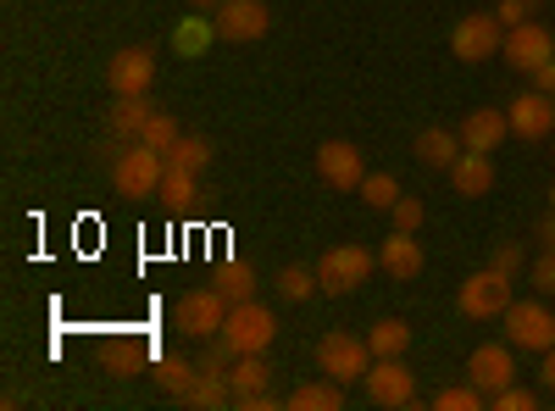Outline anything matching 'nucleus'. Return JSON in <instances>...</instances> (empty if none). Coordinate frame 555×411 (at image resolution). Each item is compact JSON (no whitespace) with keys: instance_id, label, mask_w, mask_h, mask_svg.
<instances>
[{"instance_id":"nucleus-22","label":"nucleus","mask_w":555,"mask_h":411,"mask_svg":"<svg viewBox=\"0 0 555 411\" xmlns=\"http://www.w3.org/2000/svg\"><path fill=\"white\" fill-rule=\"evenodd\" d=\"M139 361H145V339H139V334H112V339L101 345V368H106L112 378L139 373Z\"/></svg>"},{"instance_id":"nucleus-34","label":"nucleus","mask_w":555,"mask_h":411,"mask_svg":"<svg viewBox=\"0 0 555 411\" xmlns=\"http://www.w3.org/2000/svg\"><path fill=\"white\" fill-rule=\"evenodd\" d=\"M317 290H322L317 272H306V267H284V272H278V295H284V300H306Z\"/></svg>"},{"instance_id":"nucleus-9","label":"nucleus","mask_w":555,"mask_h":411,"mask_svg":"<svg viewBox=\"0 0 555 411\" xmlns=\"http://www.w3.org/2000/svg\"><path fill=\"white\" fill-rule=\"evenodd\" d=\"M500 44H505V23L494 12H473V17H461L455 34H450V51L455 62H489L500 56Z\"/></svg>"},{"instance_id":"nucleus-8","label":"nucleus","mask_w":555,"mask_h":411,"mask_svg":"<svg viewBox=\"0 0 555 411\" xmlns=\"http://www.w3.org/2000/svg\"><path fill=\"white\" fill-rule=\"evenodd\" d=\"M361 389H366L373 406H411L416 400V373L405 368V356H373Z\"/></svg>"},{"instance_id":"nucleus-27","label":"nucleus","mask_w":555,"mask_h":411,"mask_svg":"<svg viewBox=\"0 0 555 411\" xmlns=\"http://www.w3.org/2000/svg\"><path fill=\"white\" fill-rule=\"evenodd\" d=\"M190 406H201V411H217V406H228L234 400V389H228V373H211V368H201V378H195V389L183 395Z\"/></svg>"},{"instance_id":"nucleus-21","label":"nucleus","mask_w":555,"mask_h":411,"mask_svg":"<svg viewBox=\"0 0 555 411\" xmlns=\"http://www.w3.org/2000/svg\"><path fill=\"white\" fill-rule=\"evenodd\" d=\"M416 162H423V167H455V156L461 151H467V145H461V133H444V128H423V133H416Z\"/></svg>"},{"instance_id":"nucleus-23","label":"nucleus","mask_w":555,"mask_h":411,"mask_svg":"<svg viewBox=\"0 0 555 411\" xmlns=\"http://www.w3.org/2000/svg\"><path fill=\"white\" fill-rule=\"evenodd\" d=\"M195 195H201V172H195V167L167 162V172H162V201H167L172 211H190V206H195Z\"/></svg>"},{"instance_id":"nucleus-35","label":"nucleus","mask_w":555,"mask_h":411,"mask_svg":"<svg viewBox=\"0 0 555 411\" xmlns=\"http://www.w3.org/2000/svg\"><path fill=\"white\" fill-rule=\"evenodd\" d=\"M489 406H500V411H539V389H528V384H505L500 395H489Z\"/></svg>"},{"instance_id":"nucleus-10","label":"nucleus","mask_w":555,"mask_h":411,"mask_svg":"<svg viewBox=\"0 0 555 411\" xmlns=\"http://www.w3.org/2000/svg\"><path fill=\"white\" fill-rule=\"evenodd\" d=\"M500 56L512 62L517 73H533V67H544V62H555V34L544 28V23H517V28H505V44H500Z\"/></svg>"},{"instance_id":"nucleus-4","label":"nucleus","mask_w":555,"mask_h":411,"mask_svg":"<svg viewBox=\"0 0 555 411\" xmlns=\"http://www.w3.org/2000/svg\"><path fill=\"white\" fill-rule=\"evenodd\" d=\"M222 339L234 345L240 356H267L272 339H278V317H272V306H261V300H240L234 311H228V323H222Z\"/></svg>"},{"instance_id":"nucleus-31","label":"nucleus","mask_w":555,"mask_h":411,"mask_svg":"<svg viewBox=\"0 0 555 411\" xmlns=\"http://www.w3.org/2000/svg\"><path fill=\"white\" fill-rule=\"evenodd\" d=\"M356 195H361L366 206H373V211H389V206L400 201V184H395V172H366Z\"/></svg>"},{"instance_id":"nucleus-42","label":"nucleus","mask_w":555,"mask_h":411,"mask_svg":"<svg viewBox=\"0 0 555 411\" xmlns=\"http://www.w3.org/2000/svg\"><path fill=\"white\" fill-rule=\"evenodd\" d=\"M539 245H544V251H555V211L539 222Z\"/></svg>"},{"instance_id":"nucleus-30","label":"nucleus","mask_w":555,"mask_h":411,"mask_svg":"<svg viewBox=\"0 0 555 411\" xmlns=\"http://www.w3.org/2000/svg\"><path fill=\"white\" fill-rule=\"evenodd\" d=\"M139 145H151V151H162V156H167V151L178 145V123H172V112H162V106H156V112L145 117V128H139Z\"/></svg>"},{"instance_id":"nucleus-29","label":"nucleus","mask_w":555,"mask_h":411,"mask_svg":"<svg viewBox=\"0 0 555 411\" xmlns=\"http://www.w3.org/2000/svg\"><path fill=\"white\" fill-rule=\"evenodd\" d=\"M211 34H217V17H183L178 34H172V44H178L183 56H201L206 44H211Z\"/></svg>"},{"instance_id":"nucleus-11","label":"nucleus","mask_w":555,"mask_h":411,"mask_svg":"<svg viewBox=\"0 0 555 411\" xmlns=\"http://www.w3.org/2000/svg\"><path fill=\"white\" fill-rule=\"evenodd\" d=\"M272 368H267V356H234V368H228V389H234V406L245 411H272Z\"/></svg>"},{"instance_id":"nucleus-7","label":"nucleus","mask_w":555,"mask_h":411,"mask_svg":"<svg viewBox=\"0 0 555 411\" xmlns=\"http://www.w3.org/2000/svg\"><path fill=\"white\" fill-rule=\"evenodd\" d=\"M228 311H234V306H228V295L211 284V290H190V295H183L178 300V334H190V339H217L222 334V323H228Z\"/></svg>"},{"instance_id":"nucleus-32","label":"nucleus","mask_w":555,"mask_h":411,"mask_svg":"<svg viewBox=\"0 0 555 411\" xmlns=\"http://www.w3.org/2000/svg\"><path fill=\"white\" fill-rule=\"evenodd\" d=\"M167 162H178V167H195V172H206V167H211V140H195V133H178V145L167 151Z\"/></svg>"},{"instance_id":"nucleus-20","label":"nucleus","mask_w":555,"mask_h":411,"mask_svg":"<svg viewBox=\"0 0 555 411\" xmlns=\"http://www.w3.org/2000/svg\"><path fill=\"white\" fill-rule=\"evenodd\" d=\"M345 389H350V384H339V378L322 373L317 384H300L284 406H289V411H345Z\"/></svg>"},{"instance_id":"nucleus-12","label":"nucleus","mask_w":555,"mask_h":411,"mask_svg":"<svg viewBox=\"0 0 555 411\" xmlns=\"http://www.w3.org/2000/svg\"><path fill=\"white\" fill-rule=\"evenodd\" d=\"M317 178H322L328 190L356 195L361 178H366V162H361V151H356L350 140H328V145H317Z\"/></svg>"},{"instance_id":"nucleus-5","label":"nucleus","mask_w":555,"mask_h":411,"mask_svg":"<svg viewBox=\"0 0 555 411\" xmlns=\"http://www.w3.org/2000/svg\"><path fill=\"white\" fill-rule=\"evenodd\" d=\"M366 368H373V345H366V339H356V334H345V329L322 334V345H317V373H328V378H339V384H361Z\"/></svg>"},{"instance_id":"nucleus-15","label":"nucleus","mask_w":555,"mask_h":411,"mask_svg":"<svg viewBox=\"0 0 555 411\" xmlns=\"http://www.w3.org/2000/svg\"><path fill=\"white\" fill-rule=\"evenodd\" d=\"M211 17H217V39H234V44H250L272 28V12L261 0H222Z\"/></svg>"},{"instance_id":"nucleus-28","label":"nucleus","mask_w":555,"mask_h":411,"mask_svg":"<svg viewBox=\"0 0 555 411\" xmlns=\"http://www.w3.org/2000/svg\"><path fill=\"white\" fill-rule=\"evenodd\" d=\"M366 345H373V356H405L411 350V329L400 323V317H384V323H373Z\"/></svg>"},{"instance_id":"nucleus-14","label":"nucleus","mask_w":555,"mask_h":411,"mask_svg":"<svg viewBox=\"0 0 555 411\" xmlns=\"http://www.w3.org/2000/svg\"><path fill=\"white\" fill-rule=\"evenodd\" d=\"M106 84H112V95H151V84H156V51H145V44L117 51L112 67H106Z\"/></svg>"},{"instance_id":"nucleus-39","label":"nucleus","mask_w":555,"mask_h":411,"mask_svg":"<svg viewBox=\"0 0 555 411\" xmlns=\"http://www.w3.org/2000/svg\"><path fill=\"white\" fill-rule=\"evenodd\" d=\"M489 267H500V272H512V279H517V272H522V245H517V240L494 245V261H489Z\"/></svg>"},{"instance_id":"nucleus-17","label":"nucleus","mask_w":555,"mask_h":411,"mask_svg":"<svg viewBox=\"0 0 555 411\" xmlns=\"http://www.w3.org/2000/svg\"><path fill=\"white\" fill-rule=\"evenodd\" d=\"M461 145L467 151H500V140L512 133V117H505L500 106H473L467 117H461Z\"/></svg>"},{"instance_id":"nucleus-38","label":"nucleus","mask_w":555,"mask_h":411,"mask_svg":"<svg viewBox=\"0 0 555 411\" xmlns=\"http://www.w3.org/2000/svg\"><path fill=\"white\" fill-rule=\"evenodd\" d=\"M528 279H533V290H539V295H555V251H544V256L528 267Z\"/></svg>"},{"instance_id":"nucleus-37","label":"nucleus","mask_w":555,"mask_h":411,"mask_svg":"<svg viewBox=\"0 0 555 411\" xmlns=\"http://www.w3.org/2000/svg\"><path fill=\"white\" fill-rule=\"evenodd\" d=\"M539 12V0H500V7H494V17L505 23V28H517V23H528Z\"/></svg>"},{"instance_id":"nucleus-13","label":"nucleus","mask_w":555,"mask_h":411,"mask_svg":"<svg viewBox=\"0 0 555 411\" xmlns=\"http://www.w3.org/2000/svg\"><path fill=\"white\" fill-rule=\"evenodd\" d=\"M467 378L483 389V395H500L505 384H517V345L505 339V345H478L467 356Z\"/></svg>"},{"instance_id":"nucleus-26","label":"nucleus","mask_w":555,"mask_h":411,"mask_svg":"<svg viewBox=\"0 0 555 411\" xmlns=\"http://www.w3.org/2000/svg\"><path fill=\"white\" fill-rule=\"evenodd\" d=\"M195 378H201V361H183V356H162L156 361V384L167 389V395H190L195 389Z\"/></svg>"},{"instance_id":"nucleus-16","label":"nucleus","mask_w":555,"mask_h":411,"mask_svg":"<svg viewBox=\"0 0 555 411\" xmlns=\"http://www.w3.org/2000/svg\"><path fill=\"white\" fill-rule=\"evenodd\" d=\"M505 117H512V133H522V140H544V133H555V95L522 89V95L505 106Z\"/></svg>"},{"instance_id":"nucleus-45","label":"nucleus","mask_w":555,"mask_h":411,"mask_svg":"<svg viewBox=\"0 0 555 411\" xmlns=\"http://www.w3.org/2000/svg\"><path fill=\"white\" fill-rule=\"evenodd\" d=\"M550 156H555V151H550Z\"/></svg>"},{"instance_id":"nucleus-40","label":"nucleus","mask_w":555,"mask_h":411,"mask_svg":"<svg viewBox=\"0 0 555 411\" xmlns=\"http://www.w3.org/2000/svg\"><path fill=\"white\" fill-rule=\"evenodd\" d=\"M528 78H533V89H544V95H555V62H544V67H533Z\"/></svg>"},{"instance_id":"nucleus-19","label":"nucleus","mask_w":555,"mask_h":411,"mask_svg":"<svg viewBox=\"0 0 555 411\" xmlns=\"http://www.w3.org/2000/svg\"><path fill=\"white\" fill-rule=\"evenodd\" d=\"M423 245H416V234H400V228H395V234L378 245V267L389 272V279H416V272H423Z\"/></svg>"},{"instance_id":"nucleus-33","label":"nucleus","mask_w":555,"mask_h":411,"mask_svg":"<svg viewBox=\"0 0 555 411\" xmlns=\"http://www.w3.org/2000/svg\"><path fill=\"white\" fill-rule=\"evenodd\" d=\"M434 406H439V411H478V406H489V395L467 378V384H455V389H439Z\"/></svg>"},{"instance_id":"nucleus-41","label":"nucleus","mask_w":555,"mask_h":411,"mask_svg":"<svg viewBox=\"0 0 555 411\" xmlns=\"http://www.w3.org/2000/svg\"><path fill=\"white\" fill-rule=\"evenodd\" d=\"M539 384H544V389H555V345L544 350V368H539Z\"/></svg>"},{"instance_id":"nucleus-3","label":"nucleus","mask_w":555,"mask_h":411,"mask_svg":"<svg viewBox=\"0 0 555 411\" xmlns=\"http://www.w3.org/2000/svg\"><path fill=\"white\" fill-rule=\"evenodd\" d=\"M373 267H378L373 251L356 245V240H345V245H334V251H322L317 284H322V295H350V290H361L366 279H373Z\"/></svg>"},{"instance_id":"nucleus-6","label":"nucleus","mask_w":555,"mask_h":411,"mask_svg":"<svg viewBox=\"0 0 555 411\" xmlns=\"http://www.w3.org/2000/svg\"><path fill=\"white\" fill-rule=\"evenodd\" d=\"M500 323H505V339H512L517 350L544 356L555 345V311L544 300H512V311H505Z\"/></svg>"},{"instance_id":"nucleus-36","label":"nucleus","mask_w":555,"mask_h":411,"mask_svg":"<svg viewBox=\"0 0 555 411\" xmlns=\"http://www.w3.org/2000/svg\"><path fill=\"white\" fill-rule=\"evenodd\" d=\"M389 217H395V228H400V234H416V228H423V201H416V195H400L395 206H389Z\"/></svg>"},{"instance_id":"nucleus-2","label":"nucleus","mask_w":555,"mask_h":411,"mask_svg":"<svg viewBox=\"0 0 555 411\" xmlns=\"http://www.w3.org/2000/svg\"><path fill=\"white\" fill-rule=\"evenodd\" d=\"M455 306H461V317H467V323H500V317L512 311V272L478 267L473 279H461Z\"/></svg>"},{"instance_id":"nucleus-25","label":"nucleus","mask_w":555,"mask_h":411,"mask_svg":"<svg viewBox=\"0 0 555 411\" xmlns=\"http://www.w3.org/2000/svg\"><path fill=\"white\" fill-rule=\"evenodd\" d=\"M151 112H156L151 95H117V106H112V133H117V140H139V128H145Z\"/></svg>"},{"instance_id":"nucleus-44","label":"nucleus","mask_w":555,"mask_h":411,"mask_svg":"<svg viewBox=\"0 0 555 411\" xmlns=\"http://www.w3.org/2000/svg\"><path fill=\"white\" fill-rule=\"evenodd\" d=\"M550 211H555V184H550Z\"/></svg>"},{"instance_id":"nucleus-1","label":"nucleus","mask_w":555,"mask_h":411,"mask_svg":"<svg viewBox=\"0 0 555 411\" xmlns=\"http://www.w3.org/2000/svg\"><path fill=\"white\" fill-rule=\"evenodd\" d=\"M162 172H167V156L151 151V145H139V140H128V145L112 156V184H117V195H128V201L162 195Z\"/></svg>"},{"instance_id":"nucleus-24","label":"nucleus","mask_w":555,"mask_h":411,"mask_svg":"<svg viewBox=\"0 0 555 411\" xmlns=\"http://www.w3.org/2000/svg\"><path fill=\"white\" fill-rule=\"evenodd\" d=\"M211 284L228 295V306H240V300H256V267H245V261H222L217 272H211Z\"/></svg>"},{"instance_id":"nucleus-18","label":"nucleus","mask_w":555,"mask_h":411,"mask_svg":"<svg viewBox=\"0 0 555 411\" xmlns=\"http://www.w3.org/2000/svg\"><path fill=\"white\" fill-rule=\"evenodd\" d=\"M450 190L467 195V201L489 195V190H494V162H489V151H461L455 167H450Z\"/></svg>"},{"instance_id":"nucleus-43","label":"nucleus","mask_w":555,"mask_h":411,"mask_svg":"<svg viewBox=\"0 0 555 411\" xmlns=\"http://www.w3.org/2000/svg\"><path fill=\"white\" fill-rule=\"evenodd\" d=\"M190 7H201V12H217V7H222V0H190Z\"/></svg>"}]
</instances>
